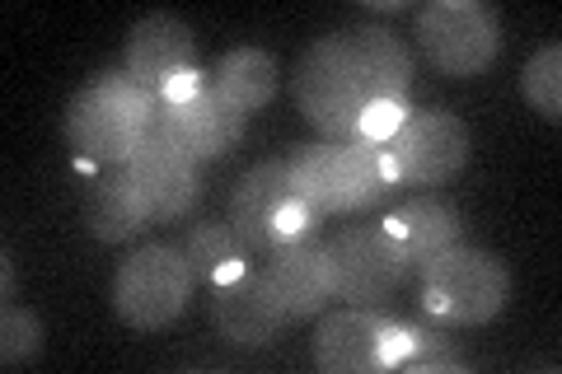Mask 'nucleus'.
Wrapping results in <instances>:
<instances>
[{"mask_svg":"<svg viewBox=\"0 0 562 374\" xmlns=\"http://www.w3.org/2000/svg\"><path fill=\"white\" fill-rule=\"evenodd\" d=\"M413 57L384 24H357L310 43L291 70V99L301 117L333 146L357 136V117L375 99H408Z\"/></svg>","mask_w":562,"mask_h":374,"instance_id":"1","label":"nucleus"},{"mask_svg":"<svg viewBox=\"0 0 562 374\" xmlns=\"http://www.w3.org/2000/svg\"><path fill=\"white\" fill-rule=\"evenodd\" d=\"M155 103H160V94L140 89L127 70H99L70 94L61 113V136L76 150V159H94L103 169L127 165L146 140Z\"/></svg>","mask_w":562,"mask_h":374,"instance_id":"2","label":"nucleus"},{"mask_svg":"<svg viewBox=\"0 0 562 374\" xmlns=\"http://www.w3.org/2000/svg\"><path fill=\"white\" fill-rule=\"evenodd\" d=\"M413 276L422 314L441 318L450 328H483L512 305V267L464 239L427 258Z\"/></svg>","mask_w":562,"mask_h":374,"instance_id":"3","label":"nucleus"},{"mask_svg":"<svg viewBox=\"0 0 562 374\" xmlns=\"http://www.w3.org/2000/svg\"><path fill=\"white\" fill-rule=\"evenodd\" d=\"M286 188L291 197L310 202L324 220L333 216H351L380 202L390 183L380 169V146L371 140H347V146H295L286 155Z\"/></svg>","mask_w":562,"mask_h":374,"instance_id":"4","label":"nucleus"},{"mask_svg":"<svg viewBox=\"0 0 562 374\" xmlns=\"http://www.w3.org/2000/svg\"><path fill=\"white\" fill-rule=\"evenodd\" d=\"M198 272L179 243H146L113 272V314L132 332H165L198 295Z\"/></svg>","mask_w":562,"mask_h":374,"instance_id":"5","label":"nucleus"},{"mask_svg":"<svg viewBox=\"0 0 562 374\" xmlns=\"http://www.w3.org/2000/svg\"><path fill=\"white\" fill-rule=\"evenodd\" d=\"M413 38L436 76L473 80L497 61L502 20L483 0H427L413 14Z\"/></svg>","mask_w":562,"mask_h":374,"instance_id":"6","label":"nucleus"},{"mask_svg":"<svg viewBox=\"0 0 562 374\" xmlns=\"http://www.w3.org/2000/svg\"><path fill=\"white\" fill-rule=\"evenodd\" d=\"M324 258L333 276V299H342V305L375 309L413 276L408 248L384 225H342L338 235L324 239Z\"/></svg>","mask_w":562,"mask_h":374,"instance_id":"7","label":"nucleus"},{"mask_svg":"<svg viewBox=\"0 0 562 374\" xmlns=\"http://www.w3.org/2000/svg\"><path fill=\"white\" fill-rule=\"evenodd\" d=\"M380 150L394 169V188H441L469 165L473 136L460 113L413 109Z\"/></svg>","mask_w":562,"mask_h":374,"instance_id":"8","label":"nucleus"},{"mask_svg":"<svg viewBox=\"0 0 562 374\" xmlns=\"http://www.w3.org/2000/svg\"><path fill=\"white\" fill-rule=\"evenodd\" d=\"M155 109H160V103H155ZM127 173L150 211V225L183 220L202 197V159L165 127L160 113H150L146 140H140L136 155L127 159Z\"/></svg>","mask_w":562,"mask_h":374,"instance_id":"9","label":"nucleus"},{"mask_svg":"<svg viewBox=\"0 0 562 374\" xmlns=\"http://www.w3.org/2000/svg\"><path fill=\"white\" fill-rule=\"evenodd\" d=\"M206 314H211V328L225 347H244V351H258L281 337V328L291 324L286 314L277 309V299L262 286V276L254 272H239L231 281H206Z\"/></svg>","mask_w":562,"mask_h":374,"instance_id":"10","label":"nucleus"},{"mask_svg":"<svg viewBox=\"0 0 562 374\" xmlns=\"http://www.w3.org/2000/svg\"><path fill=\"white\" fill-rule=\"evenodd\" d=\"M390 324L394 314H384L380 305H347L319 318L310 342L314 365L324 374H384V332H390Z\"/></svg>","mask_w":562,"mask_h":374,"instance_id":"11","label":"nucleus"},{"mask_svg":"<svg viewBox=\"0 0 562 374\" xmlns=\"http://www.w3.org/2000/svg\"><path fill=\"white\" fill-rule=\"evenodd\" d=\"M258 276L291 324H310V318H319L333 305V276H328L324 239L277 248V253H268V262L258 267Z\"/></svg>","mask_w":562,"mask_h":374,"instance_id":"12","label":"nucleus"},{"mask_svg":"<svg viewBox=\"0 0 562 374\" xmlns=\"http://www.w3.org/2000/svg\"><path fill=\"white\" fill-rule=\"evenodd\" d=\"M122 57H127V76L160 94V84L179 70H192L198 66V38L192 29L179 20V14H140V20L127 29V43H122Z\"/></svg>","mask_w":562,"mask_h":374,"instance_id":"13","label":"nucleus"},{"mask_svg":"<svg viewBox=\"0 0 562 374\" xmlns=\"http://www.w3.org/2000/svg\"><path fill=\"white\" fill-rule=\"evenodd\" d=\"M155 113L165 117V127L179 136L183 146L202 159V165L206 159H225L244 140V132H249V113L235 109L231 99H221L216 89H211V80L188 103H165L160 99V109Z\"/></svg>","mask_w":562,"mask_h":374,"instance_id":"14","label":"nucleus"},{"mask_svg":"<svg viewBox=\"0 0 562 374\" xmlns=\"http://www.w3.org/2000/svg\"><path fill=\"white\" fill-rule=\"evenodd\" d=\"M291 197L286 188V155H272V159H258L254 169H244V178L231 192V229L239 235V243L249 253H272L277 239H272V220L281 202Z\"/></svg>","mask_w":562,"mask_h":374,"instance_id":"15","label":"nucleus"},{"mask_svg":"<svg viewBox=\"0 0 562 374\" xmlns=\"http://www.w3.org/2000/svg\"><path fill=\"white\" fill-rule=\"evenodd\" d=\"M85 229H90L99 243H132L136 235L150 229V211L140 202L127 165H113L99 173V183L90 188V197H85Z\"/></svg>","mask_w":562,"mask_h":374,"instance_id":"16","label":"nucleus"},{"mask_svg":"<svg viewBox=\"0 0 562 374\" xmlns=\"http://www.w3.org/2000/svg\"><path fill=\"white\" fill-rule=\"evenodd\" d=\"M380 225L390 229L394 239H403L413 272H417V267L427 262V258L441 253V248L460 243V211H454L446 197H431V192H422V197L403 202V206L390 211V216H384Z\"/></svg>","mask_w":562,"mask_h":374,"instance_id":"17","label":"nucleus"},{"mask_svg":"<svg viewBox=\"0 0 562 374\" xmlns=\"http://www.w3.org/2000/svg\"><path fill=\"white\" fill-rule=\"evenodd\" d=\"M206 80H211V89H216L221 99H231L235 109H244L254 117L277 99L281 66H277L272 52H262V47H235V52H225V57L216 61V70H211Z\"/></svg>","mask_w":562,"mask_h":374,"instance_id":"18","label":"nucleus"},{"mask_svg":"<svg viewBox=\"0 0 562 374\" xmlns=\"http://www.w3.org/2000/svg\"><path fill=\"white\" fill-rule=\"evenodd\" d=\"M408 324V337H413V351L403 355V374H446V370H469V351L464 342L454 337L450 324L431 314H417V318H403Z\"/></svg>","mask_w":562,"mask_h":374,"instance_id":"19","label":"nucleus"},{"mask_svg":"<svg viewBox=\"0 0 562 374\" xmlns=\"http://www.w3.org/2000/svg\"><path fill=\"white\" fill-rule=\"evenodd\" d=\"M183 258L192 262V272H198V281L206 286L211 276L221 272L225 262H235V258H249V248L239 243V235L231 229V220H202V225H192L188 235H183Z\"/></svg>","mask_w":562,"mask_h":374,"instance_id":"20","label":"nucleus"},{"mask_svg":"<svg viewBox=\"0 0 562 374\" xmlns=\"http://www.w3.org/2000/svg\"><path fill=\"white\" fill-rule=\"evenodd\" d=\"M520 94L543 122H562V43L539 47L520 70Z\"/></svg>","mask_w":562,"mask_h":374,"instance_id":"21","label":"nucleus"},{"mask_svg":"<svg viewBox=\"0 0 562 374\" xmlns=\"http://www.w3.org/2000/svg\"><path fill=\"white\" fill-rule=\"evenodd\" d=\"M43 318L24 309V305H5L0 309V365H33L43 355Z\"/></svg>","mask_w":562,"mask_h":374,"instance_id":"22","label":"nucleus"},{"mask_svg":"<svg viewBox=\"0 0 562 374\" xmlns=\"http://www.w3.org/2000/svg\"><path fill=\"white\" fill-rule=\"evenodd\" d=\"M272 239H277V248H286V243H319L324 239V216L310 202L286 197V202H281V211H277V220H272ZM277 248H272V253H277Z\"/></svg>","mask_w":562,"mask_h":374,"instance_id":"23","label":"nucleus"},{"mask_svg":"<svg viewBox=\"0 0 562 374\" xmlns=\"http://www.w3.org/2000/svg\"><path fill=\"white\" fill-rule=\"evenodd\" d=\"M408 99H375V103H366V113L357 117V136L351 140H371V146H384L398 127H403V117H408Z\"/></svg>","mask_w":562,"mask_h":374,"instance_id":"24","label":"nucleus"},{"mask_svg":"<svg viewBox=\"0 0 562 374\" xmlns=\"http://www.w3.org/2000/svg\"><path fill=\"white\" fill-rule=\"evenodd\" d=\"M206 84V76H202V66H192V70H179V76H169L165 84H160V99L165 103H188L198 89Z\"/></svg>","mask_w":562,"mask_h":374,"instance_id":"25","label":"nucleus"},{"mask_svg":"<svg viewBox=\"0 0 562 374\" xmlns=\"http://www.w3.org/2000/svg\"><path fill=\"white\" fill-rule=\"evenodd\" d=\"M0 262H5V276H0V295H5V305H20V295H14V286H20V258H14V248H5V253H0Z\"/></svg>","mask_w":562,"mask_h":374,"instance_id":"26","label":"nucleus"}]
</instances>
